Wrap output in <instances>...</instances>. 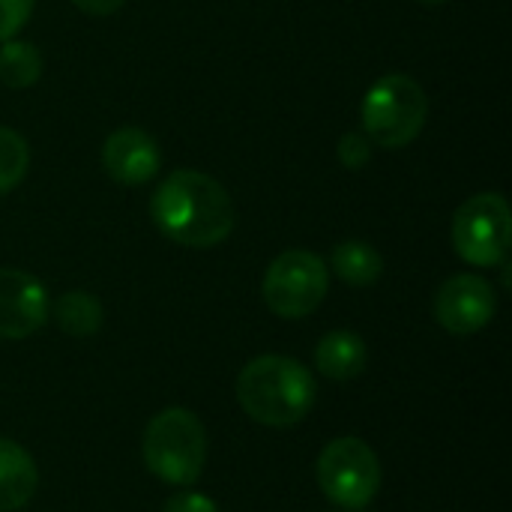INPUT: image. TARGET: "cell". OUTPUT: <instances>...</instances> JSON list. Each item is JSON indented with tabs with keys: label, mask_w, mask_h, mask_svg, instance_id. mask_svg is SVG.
Listing matches in <instances>:
<instances>
[{
	"label": "cell",
	"mask_w": 512,
	"mask_h": 512,
	"mask_svg": "<svg viewBox=\"0 0 512 512\" xmlns=\"http://www.w3.org/2000/svg\"><path fill=\"white\" fill-rule=\"evenodd\" d=\"M150 216L159 234L189 249H213L234 231V201L219 180L201 171L168 174L150 201Z\"/></svg>",
	"instance_id": "1"
},
{
	"label": "cell",
	"mask_w": 512,
	"mask_h": 512,
	"mask_svg": "<svg viewBox=\"0 0 512 512\" xmlns=\"http://www.w3.org/2000/svg\"><path fill=\"white\" fill-rule=\"evenodd\" d=\"M315 396L318 384L312 372L282 354L255 357L237 375V402L261 426H297L315 408Z\"/></svg>",
	"instance_id": "2"
},
{
	"label": "cell",
	"mask_w": 512,
	"mask_h": 512,
	"mask_svg": "<svg viewBox=\"0 0 512 512\" xmlns=\"http://www.w3.org/2000/svg\"><path fill=\"white\" fill-rule=\"evenodd\" d=\"M144 465L168 486H192L207 462V432L198 414L186 408L159 411L141 441Z\"/></svg>",
	"instance_id": "3"
},
{
	"label": "cell",
	"mask_w": 512,
	"mask_h": 512,
	"mask_svg": "<svg viewBox=\"0 0 512 512\" xmlns=\"http://www.w3.org/2000/svg\"><path fill=\"white\" fill-rule=\"evenodd\" d=\"M363 132L375 147H408L426 126L429 99L426 90L402 72L378 78L363 99Z\"/></svg>",
	"instance_id": "4"
},
{
	"label": "cell",
	"mask_w": 512,
	"mask_h": 512,
	"mask_svg": "<svg viewBox=\"0 0 512 512\" xmlns=\"http://www.w3.org/2000/svg\"><path fill=\"white\" fill-rule=\"evenodd\" d=\"M321 492L342 510H363L381 492V462L375 450L360 438L330 441L315 465Z\"/></svg>",
	"instance_id": "5"
},
{
	"label": "cell",
	"mask_w": 512,
	"mask_h": 512,
	"mask_svg": "<svg viewBox=\"0 0 512 512\" xmlns=\"http://www.w3.org/2000/svg\"><path fill=\"white\" fill-rule=\"evenodd\" d=\"M330 288L327 264L306 249H288L264 273V303L279 318H306L312 315Z\"/></svg>",
	"instance_id": "6"
},
{
	"label": "cell",
	"mask_w": 512,
	"mask_h": 512,
	"mask_svg": "<svg viewBox=\"0 0 512 512\" xmlns=\"http://www.w3.org/2000/svg\"><path fill=\"white\" fill-rule=\"evenodd\" d=\"M512 240V216L504 195L480 192L453 216V246L474 267H498Z\"/></svg>",
	"instance_id": "7"
},
{
	"label": "cell",
	"mask_w": 512,
	"mask_h": 512,
	"mask_svg": "<svg viewBox=\"0 0 512 512\" xmlns=\"http://www.w3.org/2000/svg\"><path fill=\"white\" fill-rule=\"evenodd\" d=\"M495 288L474 273H459L447 279L435 294V318L447 333L471 336L480 333L495 318Z\"/></svg>",
	"instance_id": "8"
},
{
	"label": "cell",
	"mask_w": 512,
	"mask_h": 512,
	"mask_svg": "<svg viewBox=\"0 0 512 512\" xmlns=\"http://www.w3.org/2000/svg\"><path fill=\"white\" fill-rule=\"evenodd\" d=\"M51 300L45 285L12 267H0V339H27L45 327Z\"/></svg>",
	"instance_id": "9"
},
{
	"label": "cell",
	"mask_w": 512,
	"mask_h": 512,
	"mask_svg": "<svg viewBox=\"0 0 512 512\" xmlns=\"http://www.w3.org/2000/svg\"><path fill=\"white\" fill-rule=\"evenodd\" d=\"M102 168L111 180L123 186H141L159 171V147L144 129L123 126L105 138Z\"/></svg>",
	"instance_id": "10"
},
{
	"label": "cell",
	"mask_w": 512,
	"mask_h": 512,
	"mask_svg": "<svg viewBox=\"0 0 512 512\" xmlns=\"http://www.w3.org/2000/svg\"><path fill=\"white\" fill-rule=\"evenodd\" d=\"M39 486V474H36V462L33 456L9 441L0 438V512L21 510Z\"/></svg>",
	"instance_id": "11"
},
{
	"label": "cell",
	"mask_w": 512,
	"mask_h": 512,
	"mask_svg": "<svg viewBox=\"0 0 512 512\" xmlns=\"http://www.w3.org/2000/svg\"><path fill=\"white\" fill-rule=\"evenodd\" d=\"M366 360V342L351 330H333L315 348V366L330 381H354L357 375H363Z\"/></svg>",
	"instance_id": "12"
},
{
	"label": "cell",
	"mask_w": 512,
	"mask_h": 512,
	"mask_svg": "<svg viewBox=\"0 0 512 512\" xmlns=\"http://www.w3.org/2000/svg\"><path fill=\"white\" fill-rule=\"evenodd\" d=\"M333 273L354 288H369L381 279L384 273V258L372 243L363 240H345L333 249Z\"/></svg>",
	"instance_id": "13"
},
{
	"label": "cell",
	"mask_w": 512,
	"mask_h": 512,
	"mask_svg": "<svg viewBox=\"0 0 512 512\" xmlns=\"http://www.w3.org/2000/svg\"><path fill=\"white\" fill-rule=\"evenodd\" d=\"M54 318L66 336L87 339V336L99 333V327L105 321V309H102L99 297H93L90 291H66L54 306Z\"/></svg>",
	"instance_id": "14"
},
{
	"label": "cell",
	"mask_w": 512,
	"mask_h": 512,
	"mask_svg": "<svg viewBox=\"0 0 512 512\" xmlns=\"http://www.w3.org/2000/svg\"><path fill=\"white\" fill-rule=\"evenodd\" d=\"M42 75V54L30 42L6 39L0 45V84L12 90L33 87Z\"/></svg>",
	"instance_id": "15"
},
{
	"label": "cell",
	"mask_w": 512,
	"mask_h": 512,
	"mask_svg": "<svg viewBox=\"0 0 512 512\" xmlns=\"http://www.w3.org/2000/svg\"><path fill=\"white\" fill-rule=\"evenodd\" d=\"M27 165H30L27 141L15 129L0 126V195L12 192L24 180Z\"/></svg>",
	"instance_id": "16"
},
{
	"label": "cell",
	"mask_w": 512,
	"mask_h": 512,
	"mask_svg": "<svg viewBox=\"0 0 512 512\" xmlns=\"http://www.w3.org/2000/svg\"><path fill=\"white\" fill-rule=\"evenodd\" d=\"M372 150H375V144L369 141L366 132H345V135L339 138L336 156H339V162H342L345 168L360 171V168L372 159Z\"/></svg>",
	"instance_id": "17"
},
{
	"label": "cell",
	"mask_w": 512,
	"mask_h": 512,
	"mask_svg": "<svg viewBox=\"0 0 512 512\" xmlns=\"http://www.w3.org/2000/svg\"><path fill=\"white\" fill-rule=\"evenodd\" d=\"M36 0H0V42L15 39V33L27 24Z\"/></svg>",
	"instance_id": "18"
},
{
	"label": "cell",
	"mask_w": 512,
	"mask_h": 512,
	"mask_svg": "<svg viewBox=\"0 0 512 512\" xmlns=\"http://www.w3.org/2000/svg\"><path fill=\"white\" fill-rule=\"evenodd\" d=\"M162 512H219V507L201 492H177L165 501Z\"/></svg>",
	"instance_id": "19"
},
{
	"label": "cell",
	"mask_w": 512,
	"mask_h": 512,
	"mask_svg": "<svg viewBox=\"0 0 512 512\" xmlns=\"http://www.w3.org/2000/svg\"><path fill=\"white\" fill-rule=\"evenodd\" d=\"M81 12H87V15H111V12H117L126 0H72Z\"/></svg>",
	"instance_id": "20"
},
{
	"label": "cell",
	"mask_w": 512,
	"mask_h": 512,
	"mask_svg": "<svg viewBox=\"0 0 512 512\" xmlns=\"http://www.w3.org/2000/svg\"><path fill=\"white\" fill-rule=\"evenodd\" d=\"M417 3H423V6H441V3H447V0H417Z\"/></svg>",
	"instance_id": "21"
}]
</instances>
